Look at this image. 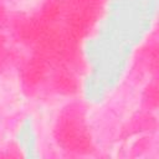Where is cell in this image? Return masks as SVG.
<instances>
[{"instance_id":"1","label":"cell","mask_w":159,"mask_h":159,"mask_svg":"<svg viewBox=\"0 0 159 159\" xmlns=\"http://www.w3.org/2000/svg\"><path fill=\"white\" fill-rule=\"evenodd\" d=\"M53 138L66 152L86 154L93 149L87 113L82 103L72 102L60 111L53 125Z\"/></svg>"},{"instance_id":"2","label":"cell","mask_w":159,"mask_h":159,"mask_svg":"<svg viewBox=\"0 0 159 159\" xmlns=\"http://www.w3.org/2000/svg\"><path fill=\"white\" fill-rule=\"evenodd\" d=\"M103 7L104 0H67L62 15V27L78 42L94 27Z\"/></svg>"},{"instance_id":"3","label":"cell","mask_w":159,"mask_h":159,"mask_svg":"<svg viewBox=\"0 0 159 159\" xmlns=\"http://www.w3.org/2000/svg\"><path fill=\"white\" fill-rule=\"evenodd\" d=\"M51 65L39 55H34L29 58L21 68V80L24 87L29 91L36 89L45 82L48 76V67Z\"/></svg>"},{"instance_id":"4","label":"cell","mask_w":159,"mask_h":159,"mask_svg":"<svg viewBox=\"0 0 159 159\" xmlns=\"http://www.w3.org/2000/svg\"><path fill=\"white\" fill-rule=\"evenodd\" d=\"M51 87L62 96H72L78 91V78L75 70L68 66H58L51 75Z\"/></svg>"},{"instance_id":"5","label":"cell","mask_w":159,"mask_h":159,"mask_svg":"<svg viewBox=\"0 0 159 159\" xmlns=\"http://www.w3.org/2000/svg\"><path fill=\"white\" fill-rule=\"evenodd\" d=\"M155 127H157V120L149 112L148 113H139L138 116L132 118V122L128 124V128L124 129V132L127 135H129L133 133L150 130L152 128L154 129Z\"/></svg>"},{"instance_id":"6","label":"cell","mask_w":159,"mask_h":159,"mask_svg":"<svg viewBox=\"0 0 159 159\" xmlns=\"http://www.w3.org/2000/svg\"><path fill=\"white\" fill-rule=\"evenodd\" d=\"M143 104L147 109H155L158 106V83L157 80L149 82L143 92Z\"/></svg>"},{"instance_id":"7","label":"cell","mask_w":159,"mask_h":159,"mask_svg":"<svg viewBox=\"0 0 159 159\" xmlns=\"http://www.w3.org/2000/svg\"><path fill=\"white\" fill-rule=\"evenodd\" d=\"M9 60V48L6 43V37L0 31V73L4 71Z\"/></svg>"},{"instance_id":"8","label":"cell","mask_w":159,"mask_h":159,"mask_svg":"<svg viewBox=\"0 0 159 159\" xmlns=\"http://www.w3.org/2000/svg\"><path fill=\"white\" fill-rule=\"evenodd\" d=\"M10 24V15L7 11V6L4 0H0V31H2Z\"/></svg>"}]
</instances>
